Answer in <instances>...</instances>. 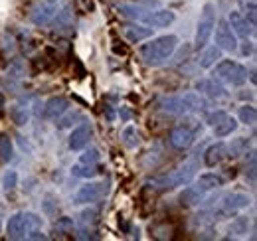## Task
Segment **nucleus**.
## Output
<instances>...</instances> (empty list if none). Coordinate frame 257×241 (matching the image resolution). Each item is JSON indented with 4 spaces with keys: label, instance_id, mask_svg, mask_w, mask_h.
<instances>
[{
    "label": "nucleus",
    "instance_id": "31",
    "mask_svg": "<svg viewBox=\"0 0 257 241\" xmlns=\"http://www.w3.org/2000/svg\"><path fill=\"white\" fill-rule=\"evenodd\" d=\"M16 186H18V172L16 170H8L2 176V188H4V192H12V190H16Z\"/></svg>",
    "mask_w": 257,
    "mask_h": 241
},
{
    "label": "nucleus",
    "instance_id": "22",
    "mask_svg": "<svg viewBox=\"0 0 257 241\" xmlns=\"http://www.w3.org/2000/svg\"><path fill=\"white\" fill-rule=\"evenodd\" d=\"M237 119H233V117H229V115H225L224 119L220 120L218 125H214L212 129H214V135L218 137V139H224V137H229L231 133H235V129H237Z\"/></svg>",
    "mask_w": 257,
    "mask_h": 241
},
{
    "label": "nucleus",
    "instance_id": "34",
    "mask_svg": "<svg viewBox=\"0 0 257 241\" xmlns=\"http://www.w3.org/2000/svg\"><path fill=\"white\" fill-rule=\"evenodd\" d=\"M56 229L64 231V233H73V221L69 217H60L58 223H56Z\"/></svg>",
    "mask_w": 257,
    "mask_h": 241
},
{
    "label": "nucleus",
    "instance_id": "19",
    "mask_svg": "<svg viewBox=\"0 0 257 241\" xmlns=\"http://www.w3.org/2000/svg\"><path fill=\"white\" fill-rule=\"evenodd\" d=\"M220 60H222V50L218 46H206V48H202V54L198 56V65L204 69H210Z\"/></svg>",
    "mask_w": 257,
    "mask_h": 241
},
{
    "label": "nucleus",
    "instance_id": "21",
    "mask_svg": "<svg viewBox=\"0 0 257 241\" xmlns=\"http://www.w3.org/2000/svg\"><path fill=\"white\" fill-rule=\"evenodd\" d=\"M196 186L202 190V192H210V190H218L224 186V178L220 174H214V172H204L198 176Z\"/></svg>",
    "mask_w": 257,
    "mask_h": 241
},
{
    "label": "nucleus",
    "instance_id": "10",
    "mask_svg": "<svg viewBox=\"0 0 257 241\" xmlns=\"http://www.w3.org/2000/svg\"><path fill=\"white\" fill-rule=\"evenodd\" d=\"M91 137H93V127H91V123H81V125H77V127L71 131L67 145H69L71 151L79 152V151H83L85 147H89Z\"/></svg>",
    "mask_w": 257,
    "mask_h": 241
},
{
    "label": "nucleus",
    "instance_id": "13",
    "mask_svg": "<svg viewBox=\"0 0 257 241\" xmlns=\"http://www.w3.org/2000/svg\"><path fill=\"white\" fill-rule=\"evenodd\" d=\"M196 91H200V95H206L210 99H224V97H227L225 87L216 77H204V79L196 81Z\"/></svg>",
    "mask_w": 257,
    "mask_h": 241
},
{
    "label": "nucleus",
    "instance_id": "26",
    "mask_svg": "<svg viewBox=\"0 0 257 241\" xmlns=\"http://www.w3.org/2000/svg\"><path fill=\"white\" fill-rule=\"evenodd\" d=\"M225 147H227V156L235 158V156H239V154H245V152H247L249 141H247L245 137H239V139H235L231 145H225Z\"/></svg>",
    "mask_w": 257,
    "mask_h": 241
},
{
    "label": "nucleus",
    "instance_id": "11",
    "mask_svg": "<svg viewBox=\"0 0 257 241\" xmlns=\"http://www.w3.org/2000/svg\"><path fill=\"white\" fill-rule=\"evenodd\" d=\"M168 143L176 151H188L194 145V131L190 127H184V125L174 127L168 135Z\"/></svg>",
    "mask_w": 257,
    "mask_h": 241
},
{
    "label": "nucleus",
    "instance_id": "8",
    "mask_svg": "<svg viewBox=\"0 0 257 241\" xmlns=\"http://www.w3.org/2000/svg\"><path fill=\"white\" fill-rule=\"evenodd\" d=\"M251 204V198L247 194H241V192H231L222 198L220 206H218V215H224V217H231L235 213H239L241 210L249 208Z\"/></svg>",
    "mask_w": 257,
    "mask_h": 241
},
{
    "label": "nucleus",
    "instance_id": "23",
    "mask_svg": "<svg viewBox=\"0 0 257 241\" xmlns=\"http://www.w3.org/2000/svg\"><path fill=\"white\" fill-rule=\"evenodd\" d=\"M14 156V143L6 133H0V164L10 162Z\"/></svg>",
    "mask_w": 257,
    "mask_h": 241
},
{
    "label": "nucleus",
    "instance_id": "42",
    "mask_svg": "<svg viewBox=\"0 0 257 241\" xmlns=\"http://www.w3.org/2000/svg\"><path fill=\"white\" fill-rule=\"evenodd\" d=\"M48 2H56V0H48Z\"/></svg>",
    "mask_w": 257,
    "mask_h": 241
},
{
    "label": "nucleus",
    "instance_id": "27",
    "mask_svg": "<svg viewBox=\"0 0 257 241\" xmlns=\"http://www.w3.org/2000/svg\"><path fill=\"white\" fill-rule=\"evenodd\" d=\"M237 119L239 123H243V125H255L257 120V109L253 105H243V107H239V113H237Z\"/></svg>",
    "mask_w": 257,
    "mask_h": 241
},
{
    "label": "nucleus",
    "instance_id": "37",
    "mask_svg": "<svg viewBox=\"0 0 257 241\" xmlns=\"http://www.w3.org/2000/svg\"><path fill=\"white\" fill-rule=\"evenodd\" d=\"M251 54H253V42H249V40L245 38L243 48H241V56H251Z\"/></svg>",
    "mask_w": 257,
    "mask_h": 241
},
{
    "label": "nucleus",
    "instance_id": "35",
    "mask_svg": "<svg viewBox=\"0 0 257 241\" xmlns=\"http://www.w3.org/2000/svg\"><path fill=\"white\" fill-rule=\"evenodd\" d=\"M97 215H99V211H97V210H85V211H81V221H83L85 225L97 223Z\"/></svg>",
    "mask_w": 257,
    "mask_h": 241
},
{
    "label": "nucleus",
    "instance_id": "17",
    "mask_svg": "<svg viewBox=\"0 0 257 241\" xmlns=\"http://www.w3.org/2000/svg\"><path fill=\"white\" fill-rule=\"evenodd\" d=\"M225 158H227V147H225V143H214V145H210L204 151V164L208 168L218 166L220 162H224Z\"/></svg>",
    "mask_w": 257,
    "mask_h": 241
},
{
    "label": "nucleus",
    "instance_id": "7",
    "mask_svg": "<svg viewBox=\"0 0 257 241\" xmlns=\"http://www.w3.org/2000/svg\"><path fill=\"white\" fill-rule=\"evenodd\" d=\"M109 190H111V186H109V182L105 180L87 182L75 192L73 204H77V206H93V204L101 202L109 194Z\"/></svg>",
    "mask_w": 257,
    "mask_h": 241
},
{
    "label": "nucleus",
    "instance_id": "36",
    "mask_svg": "<svg viewBox=\"0 0 257 241\" xmlns=\"http://www.w3.org/2000/svg\"><path fill=\"white\" fill-rule=\"evenodd\" d=\"M225 115H227V113H225V111H212V113H210V115H208V117H206V123H208V125H210V127H214V125H218V123H220V120L224 119Z\"/></svg>",
    "mask_w": 257,
    "mask_h": 241
},
{
    "label": "nucleus",
    "instance_id": "4",
    "mask_svg": "<svg viewBox=\"0 0 257 241\" xmlns=\"http://www.w3.org/2000/svg\"><path fill=\"white\" fill-rule=\"evenodd\" d=\"M42 225V217H38L32 211H18L14 213L6 223V233L10 239H28L30 231Z\"/></svg>",
    "mask_w": 257,
    "mask_h": 241
},
{
    "label": "nucleus",
    "instance_id": "28",
    "mask_svg": "<svg viewBox=\"0 0 257 241\" xmlns=\"http://www.w3.org/2000/svg\"><path fill=\"white\" fill-rule=\"evenodd\" d=\"M10 117H12V120H14L18 127H24V125H28V120H30V111H28L26 107H22V105H16V107L10 109Z\"/></svg>",
    "mask_w": 257,
    "mask_h": 241
},
{
    "label": "nucleus",
    "instance_id": "1",
    "mask_svg": "<svg viewBox=\"0 0 257 241\" xmlns=\"http://www.w3.org/2000/svg\"><path fill=\"white\" fill-rule=\"evenodd\" d=\"M178 48V38L174 34H166L159 38H151L147 44L139 48V56L147 65H161L168 60Z\"/></svg>",
    "mask_w": 257,
    "mask_h": 241
},
{
    "label": "nucleus",
    "instance_id": "39",
    "mask_svg": "<svg viewBox=\"0 0 257 241\" xmlns=\"http://www.w3.org/2000/svg\"><path fill=\"white\" fill-rule=\"evenodd\" d=\"M135 4H143V6H159L157 0H135Z\"/></svg>",
    "mask_w": 257,
    "mask_h": 241
},
{
    "label": "nucleus",
    "instance_id": "18",
    "mask_svg": "<svg viewBox=\"0 0 257 241\" xmlns=\"http://www.w3.org/2000/svg\"><path fill=\"white\" fill-rule=\"evenodd\" d=\"M202 198H204V192H202L198 186L186 184L184 190H182L180 196H178V202H180V206H184V208H192V206H198V204L202 202Z\"/></svg>",
    "mask_w": 257,
    "mask_h": 241
},
{
    "label": "nucleus",
    "instance_id": "5",
    "mask_svg": "<svg viewBox=\"0 0 257 241\" xmlns=\"http://www.w3.org/2000/svg\"><path fill=\"white\" fill-rule=\"evenodd\" d=\"M220 83H227V85H243L247 83V67L241 65L239 61L233 60H222L214 63V73H212Z\"/></svg>",
    "mask_w": 257,
    "mask_h": 241
},
{
    "label": "nucleus",
    "instance_id": "29",
    "mask_svg": "<svg viewBox=\"0 0 257 241\" xmlns=\"http://www.w3.org/2000/svg\"><path fill=\"white\" fill-rule=\"evenodd\" d=\"M121 139H123V145L125 147H128V149H135L137 145H139V131L133 127V125H128V127H125L123 129V133H121Z\"/></svg>",
    "mask_w": 257,
    "mask_h": 241
},
{
    "label": "nucleus",
    "instance_id": "6",
    "mask_svg": "<svg viewBox=\"0 0 257 241\" xmlns=\"http://www.w3.org/2000/svg\"><path fill=\"white\" fill-rule=\"evenodd\" d=\"M214 28H216V6L214 4H206L202 8L198 26H196V38H194V48L202 50L208 46V42L214 36Z\"/></svg>",
    "mask_w": 257,
    "mask_h": 241
},
{
    "label": "nucleus",
    "instance_id": "12",
    "mask_svg": "<svg viewBox=\"0 0 257 241\" xmlns=\"http://www.w3.org/2000/svg\"><path fill=\"white\" fill-rule=\"evenodd\" d=\"M176 20V14L172 10H155V12H145L141 24L153 26V28H168Z\"/></svg>",
    "mask_w": 257,
    "mask_h": 241
},
{
    "label": "nucleus",
    "instance_id": "25",
    "mask_svg": "<svg viewBox=\"0 0 257 241\" xmlns=\"http://www.w3.org/2000/svg\"><path fill=\"white\" fill-rule=\"evenodd\" d=\"M81 117H83L81 111H69V109H67L62 117L56 119L58 120L56 125H58V129H69V127H73L77 120H81Z\"/></svg>",
    "mask_w": 257,
    "mask_h": 241
},
{
    "label": "nucleus",
    "instance_id": "40",
    "mask_svg": "<svg viewBox=\"0 0 257 241\" xmlns=\"http://www.w3.org/2000/svg\"><path fill=\"white\" fill-rule=\"evenodd\" d=\"M4 111H6V101H4V95H2V91H0V117L4 115Z\"/></svg>",
    "mask_w": 257,
    "mask_h": 241
},
{
    "label": "nucleus",
    "instance_id": "41",
    "mask_svg": "<svg viewBox=\"0 0 257 241\" xmlns=\"http://www.w3.org/2000/svg\"><path fill=\"white\" fill-rule=\"evenodd\" d=\"M0 229H2V219H0Z\"/></svg>",
    "mask_w": 257,
    "mask_h": 241
},
{
    "label": "nucleus",
    "instance_id": "2",
    "mask_svg": "<svg viewBox=\"0 0 257 241\" xmlns=\"http://www.w3.org/2000/svg\"><path fill=\"white\" fill-rule=\"evenodd\" d=\"M204 99L198 93H184V95H172V97H162L157 105V109L164 115H184L190 111H200L204 107Z\"/></svg>",
    "mask_w": 257,
    "mask_h": 241
},
{
    "label": "nucleus",
    "instance_id": "15",
    "mask_svg": "<svg viewBox=\"0 0 257 241\" xmlns=\"http://www.w3.org/2000/svg\"><path fill=\"white\" fill-rule=\"evenodd\" d=\"M67 109H69V99H65V97H52V99L46 101L42 117L48 120H56L58 117H62Z\"/></svg>",
    "mask_w": 257,
    "mask_h": 241
},
{
    "label": "nucleus",
    "instance_id": "20",
    "mask_svg": "<svg viewBox=\"0 0 257 241\" xmlns=\"http://www.w3.org/2000/svg\"><path fill=\"white\" fill-rule=\"evenodd\" d=\"M54 16H56V6H54V2L40 4V6L34 10L32 22L38 24V26H46V24H50V22L54 20Z\"/></svg>",
    "mask_w": 257,
    "mask_h": 241
},
{
    "label": "nucleus",
    "instance_id": "9",
    "mask_svg": "<svg viewBox=\"0 0 257 241\" xmlns=\"http://www.w3.org/2000/svg\"><path fill=\"white\" fill-rule=\"evenodd\" d=\"M216 46L222 50V52H235L237 50V36L233 34V30L229 28V24H227V20H220L218 24H216Z\"/></svg>",
    "mask_w": 257,
    "mask_h": 241
},
{
    "label": "nucleus",
    "instance_id": "3",
    "mask_svg": "<svg viewBox=\"0 0 257 241\" xmlns=\"http://www.w3.org/2000/svg\"><path fill=\"white\" fill-rule=\"evenodd\" d=\"M196 174L192 164H184L172 172H166V174H159V176H153L151 180L147 182V186L155 192H168V190H174V188H180V186H186L190 184Z\"/></svg>",
    "mask_w": 257,
    "mask_h": 241
},
{
    "label": "nucleus",
    "instance_id": "32",
    "mask_svg": "<svg viewBox=\"0 0 257 241\" xmlns=\"http://www.w3.org/2000/svg\"><path fill=\"white\" fill-rule=\"evenodd\" d=\"M245 20L249 22V26L251 28H255L257 26V6H255V0H249L247 4H245Z\"/></svg>",
    "mask_w": 257,
    "mask_h": 241
},
{
    "label": "nucleus",
    "instance_id": "38",
    "mask_svg": "<svg viewBox=\"0 0 257 241\" xmlns=\"http://www.w3.org/2000/svg\"><path fill=\"white\" fill-rule=\"evenodd\" d=\"M113 52H115V54H119V56H125V54H127V46H117V42H115Z\"/></svg>",
    "mask_w": 257,
    "mask_h": 241
},
{
    "label": "nucleus",
    "instance_id": "33",
    "mask_svg": "<svg viewBox=\"0 0 257 241\" xmlns=\"http://www.w3.org/2000/svg\"><path fill=\"white\" fill-rule=\"evenodd\" d=\"M83 154H81V162L83 164H97L99 162V151L97 149H83Z\"/></svg>",
    "mask_w": 257,
    "mask_h": 241
},
{
    "label": "nucleus",
    "instance_id": "16",
    "mask_svg": "<svg viewBox=\"0 0 257 241\" xmlns=\"http://www.w3.org/2000/svg\"><path fill=\"white\" fill-rule=\"evenodd\" d=\"M153 30H155V28H151V26H147V24L137 22V24L123 26V36L127 38L131 44H141L143 40L153 38Z\"/></svg>",
    "mask_w": 257,
    "mask_h": 241
},
{
    "label": "nucleus",
    "instance_id": "14",
    "mask_svg": "<svg viewBox=\"0 0 257 241\" xmlns=\"http://www.w3.org/2000/svg\"><path fill=\"white\" fill-rule=\"evenodd\" d=\"M227 20V24H229V28L233 30V34L237 36V38H249L253 32H255V28H251L249 26V22L245 20V16L241 14V12H237V10H233V12H229V16L225 18Z\"/></svg>",
    "mask_w": 257,
    "mask_h": 241
},
{
    "label": "nucleus",
    "instance_id": "30",
    "mask_svg": "<svg viewBox=\"0 0 257 241\" xmlns=\"http://www.w3.org/2000/svg\"><path fill=\"white\" fill-rule=\"evenodd\" d=\"M247 229H249V217H235L233 221H231V225H229V233L231 235H243V233H247Z\"/></svg>",
    "mask_w": 257,
    "mask_h": 241
},
{
    "label": "nucleus",
    "instance_id": "24",
    "mask_svg": "<svg viewBox=\"0 0 257 241\" xmlns=\"http://www.w3.org/2000/svg\"><path fill=\"white\" fill-rule=\"evenodd\" d=\"M71 174L77 176V178H93V176L99 174V166L97 164H83V162H79V164H75L71 168Z\"/></svg>",
    "mask_w": 257,
    "mask_h": 241
}]
</instances>
